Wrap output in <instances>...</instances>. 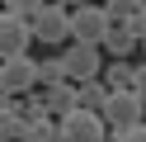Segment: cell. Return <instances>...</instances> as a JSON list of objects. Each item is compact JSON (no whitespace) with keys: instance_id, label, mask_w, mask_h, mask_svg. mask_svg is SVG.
I'll list each match as a JSON object with an SVG mask.
<instances>
[{"instance_id":"cell-1","label":"cell","mask_w":146,"mask_h":142,"mask_svg":"<svg viewBox=\"0 0 146 142\" xmlns=\"http://www.w3.org/2000/svg\"><path fill=\"white\" fill-rule=\"evenodd\" d=\"M108 118H104V109H85V104H76V109H66L61 114V142H99V137H108Z\"/></svg>"},{"instance_id":"cell-2","label":"cell","mask_w":146,"mask_h":142,"mask_svg":"<svg viewBox=\"0 0 146 142\" xmlns=\"http://www.w3.org/2000/svg\"><path fill=\"white\" fill-rule=\"evenodd\" d=\"M33 38L47 47L66 43L71 38V5H61V0H42L38 9H33Z\"/></svg>"},{"instance_id":"cell-3","label":"cell","mask_w":146,"mask_h":142,"mask_svg":"<svg viewBox=\"0 0 146 142\" xmlns=\"http://www.w3.org/2000/svg\"><path fill=\"white\" fill-rule=\"evenodd\" d=\"M113 28V19H108V9H104V0H85V5H71V38L76 43H99L104 47V33Z\"/></svg>"},{"instance_id":"cell-4","label":"cell","mask_w":146,"mask_h":142,"mask_svg":"<svg viewBox=\"0 0 146 142\" xmlns=\"http://www.w3.org/2000/svg\"><path fill=\"white\" fill-rule=\"evenodd\" d=\"M29 43H38V38H33V14H24V9H0V62L29 52Z\"/></svg>"},{"instance_id":"cell-5","label":"cell","mask_w":146,"mask_h":142,"mask_svg":"<svg viewBox=\"0 0 146 142\" xmlns=\"http://www.w3.org/2000/svg\"><path fill=\"white\" fill-rule=\"evenodd\" d=\"M38 85H42V71H38V62H33L29 52L0 62V90L5 95H29V90H38Z\"/></svg>"},{"instance_id":"cell-6","label":"cell","mask_w":146,"mask_h":142,"mask_svg":"<svg viewBox=\"0 0 146 142\" xmlns=\"http://www.w3.org/2000/svg\"><path fill=\"white\" fill-rule=\"evenodd\" d=\"M104 118H108V128H127V123L146 118V95L137 90V85L108 90V100H104Z\"/></svg>"},{"instance_id":"cell-7","label":"cell","mask_w":146,"mask_h":142,"mask_svg":"<svg viewBox=\"0 0 146 142\" xmlns=\"http://www.w3.org/2000/svg\"><path fill=\"white\" fill-rule=\"evenodd\" d=\"M61 57H66V76H71V81L104 76V47H99V43H76V38H71V47Z\"/></svg>"},{"instance_id":"cell-8","label":"cell","mask_w":146,"mask_h":142,"mask_svg":"<svg viewBox=\"0 0 146 142\" xmlns=\"http://www.w3.org/2000/svg\"><path fill=\"white\" fill-rule=\"evenodd\" d=\"M137 43H141V38H137L127 24H113V28L104 33V52H108V57H127V52H137Z\"/></svg>"},{"instance_id":"cell-9","label":"cell","mask_w":146,"mask_h":142,"mask_svg":"<svg viewBox=\"0 0 146 142\" xmlns=\"http://www.w3.org/2000/svg\"><path fill=\"white\" fill-rule=\"evenodd\" d=\"M42 95H47V109L52 114H57V118H61V114H66V109H76V90H71V81H57V85H42Z\"/></svg>"},{"instance_id":"cell-10","label":"cell","mask_w":146,"mask_h":142,"mask_svg":"<svg viewBox=\"0 0 146 142\" xmlns=\"http://www.w3.org/2000/svg\"><path fill=\"white\" fill-rule=\"evenodd\" d=\"M76 100L85 104V109H104V100H108V81H99V76L76 81Z\"/></svg>"},{"instance_id":"cell-11","label":"cell","mask_w":146,"mask_h":142,"mask_svg":"<svg viewBox=\"0 0 146 142\" xmlns=\"http://www.w3.org/2000/svg\"><path fill=\"white\" fill-rule=\"evenodd\" d=\"M132 76H137V66L127 62V57H113V62L104 66V81H108V90H123V85H132Z\"/></svg>"},{"instance_id":"cell-12","label":"cell","mask_w":146,"mask_h":142,"mask_svg":"<svg viewBox=\"0 0 146 142\" xmlns=\"http://www.w3.org/2000/svg\"><path fill=\"white\" fill-rule=\"evenodd\" d=\"M38 71H42V85H57V81H71L66 76V57H47V62H38Z\"/></svg>"},{"instance_id":"cell-13","label":"cell","mask_w":146,"mask_h":142,"mask_svg":"<svg viewBox=\"0 0 146 142\" xmlns=\"http://www.w3.org/2000/svg\"><path fill=\"white\" fill-rule=\"evenodd\" d=\"M5 137H24V118L10 109V104H0V142Z\"/></svg>"},{"instance_id":"cell-14","label":"cell","mask_w":146,"mask_h":142,"mask_svg":"<svg viewBox=\"0 0 146 142\" xmlns=\"http://www.w3.org/2000/svg\"><path fill=\"white\" fill-rule=\"evenodd\" d=\"M104 9H108V19H113V24H127L141 5H137V0H104Z\"/></svg>"},{"instance_id":"cell-15","label":"cell","mask_w":146,"mask_h":142,"mask_svg":"<svg viewBox=\"0 0 146 142\" xmlns=\"http://www.w3.org/2000/svg\"><path fill=\"white\" fill-rule=\"evenodd\" d=\"M108 137H118V142H146V118H137V123H127V128H113Z\"/></svg>"},{"instance_id":"cell-16","label":"cell","mask_w":146,"mask_h":142,"mask_svg":"<svg viewBox=\"0 0 146 142\" xmlns=\"http://www.w3.org/2000/svg\"><path fill=\"white\" fill-rule=\"evenodd\" d=\"M0 5H5V9H24V14H33L42 0H0Z\"/></svg>"},{"instance_id":"cell-17","label":"cell","mask_w":146,"mask_h":142,"mask_svg":"<svg viewBox=\"0 0 146 142\" xmlns=\"http://www.w3.org/2000/svg\"><path fill=\"white\" fill-rule=\"evenodd\" d=\"M127 28H132V33H137V38H146V14H141V9H137V14H132V19H127Z\"/></svg>"},{"instance_id":"cell-18","label":"cell","mask_w":146,"mask_h":142,"mask_svg":"<svg viewBox=\"0 0 146 142\" xmlns=\"http://www.w3.org/2000/svg\"><path fill=\"white\" fill-rule=\"evenodd\" d=\"M132 85H137V90L146 95V57H141V62H137V76H132Z\"/></svg>"},{"instance_id":"cell-19","label":"cell","mask_w":146,"mask_h":142,"mask_svg":"<svg viewBox=\"0 0 146 142\" xmlns=\"http://www.w3.org/2000/svg\"><path fill=\"white\" fill-rule=\"evenodd\" d=\"M61 5H85V0H61Z\"/></svg>"},{"instance_id":"cell-20","label":"cell","mask_w":146,"mask_h":142,"mask_svg":"<svg viewBox=\"0 0 146 142\" xmlns=\"http://www.w3.org/2000/svg\"><path fill=\"white\" fill-rule=\"evenodd\" d=\"M137 5H141V14H146V0H137Z\"/></svg>"},{"instance_id":"cell-21","label":"cell","mask_w":146,"mask_h":142,"mask_svg":"<svg viewBox=\"0 0 146 142\" xmlns=\"http://www.w3.org/2000/svg\"><path fill=\"white\" fill-rule=\"evenodd\" d=\"M141 52H146V38H141Z\"/></svg>"}]
</instances>
